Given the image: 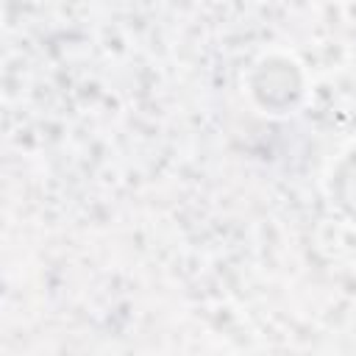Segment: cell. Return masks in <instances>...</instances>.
Masks as SVG:
<instances>
[{
  "label": "cell",
  "instance_id": "obj_1",
  "mask_svg": "<svg viewBox=\"0 0 356 356\" xmlns=\"http://www.w3.org/2000/svg\"><path fill=\"white\" fill-rule=\"evenodd\" d=\"M337 195L342 209H348L356 200V153H350L337 172Z\"/></svg>",
  "mask_w": 356,
  "mask_h": 356
}]
</instances>
